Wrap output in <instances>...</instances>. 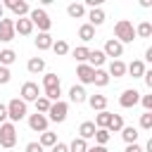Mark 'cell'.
Listing matches in <instances>:
<instances>
[{"label":"cell","instance_id":"cell-38","mask_svg":"<svg viewBox=\"0 0 152 152\" xmlns=\"http://www.w3.org/2000/svg\"><path fill=\"white\" fill-rule=\"evenodd\" d=\"M140 128H145V131H150V128H152V112L140 114Z\"/></svg>","mask_w":152,"mask_h":152},{"label":"cell","instance_id":"cell-41","mask_svg":"<svg viewBox=\"0 0 152 152\" xmlns=\"http://www.w3.org/2000/svg\"><path fill=\"white\" fill-rule=\"evenodd\" d=\"M7 119H10V112H7V104H2V102H0V126H2V124H7Z\"/></svg>","mask_w":152,"mask_h":152},{"label":"cell","instance_id":"cell-29","mask_svg":"<svg viewBox=\"0 0 152 152\" xmlns=\"http://www.w3.org/2000/svg\"><path fill=\"white\" fill-rule=\"evenodd\" d=\"M135 36H140V38H150V36H152V24H150V21H140V24L135 26Z\"/></svg>","mask_w":152,"mask_h":152},{"label":"cell","instance_id":"cell-14","mask_svg":"<svg viewBox=\"0 0 152 152\" xmlns=\"http://www.w3.org/2000/svg\"><path fill=\"white\" fill-rule=\"evenodd\" d=\"M95 133H97V126H95V121H83V124L78 126V138H83V140H88V138H95Z\"/></svg>","mask_w":152,"mask_h":152},{"label":"cell","instance_id":"cell-32","mask_svg":"<svg viewBox=\"0 0 152 152\" xmlns=\"http://www.w3.org/2000/svg\"><path fill=\"white\" fill-rule=\"evenodd\" d=\"M43 86H45V90L59 88V76H57V74H45V76H43Z\"/></svg>","mask_w":152,"mask_h":152},{"label":"cell","instance_id":"cell-37","mask_svg":"<svg viewBox=\"0 0 152 152\" xmlns=\"http://www.w3.org/2000/svg\"><path fill=\"white\" fill-rule=\"evenodd\" d=\"M95 140H97V145H107V142H109V131H107V128H97Z\"/></svg>","mask_w":152,"mask_h":152},{"label":"cell","instance_id":"cell-18","mask_svg":"<svg viewBox=\"0 0 152 152\" xmlns=\"http://www.w3.org/2000/svg\"><path fill=\"white\" fill-rule=\"evenodd\" d=\"M88 104H90L95 112H104V109H107V97H104V95H90V97H88Z\"/></svg>","mask_w":152,"mask_h":152},{"label":"cell","instance_id":"cell-10","mask_svg":"<svg viewBox=\"0 0 152 152\" xmlns=\"http://www.w3.org/2000/svg\"><path fill=\"white\" fill-rule=\"evenodd\" d=\"M5 7H7V10H12L19 19H21V17H26V14H31V7H28V2H26V0H7V2H5Z\"/></svg>","mask_w":152,"mask_h":152},{"label":"cell","instance_id":"cell-9","mask_svg":"<svg viewBox=\"0 0 152 152\" xmlns=\"http://www.w3.org/2000/svg\"><path fill=\"white\" fill-rule=\"evenodd\" d=\"M48 116L45 114H40V112H36V114H31L28 116V128L31 131H38V133H45L48 131Z\"/></svg>","mask_w":152,"mask_h":152},{"label":"cell","instance_id":"cell-31","mask_svg":"<svg viewBox=\"0 0 152 152\" xmlns=\"http://www.w3.org/2000/svg\"><path fill=\"white\" fill-rule=\"evenodd\" d=\"M43 147H55L57 145V135L55 133H50V131H45V133H40V140H38Z\"/></svg>","mask_w":152,"mask_h":152},{"label":"cell","instance_id":"cell-46","mask_svg":"<svg viewBox=\"0 0 152 152\" xmlns=\"http://www.w3.org/2000/svg\"><path fill=\"white\" fill-rule=\"evenodd\" d=\"M124 152H142V150H140V145H126Z\"/></svg>","mask_w":152,"mask_h":152},{"label":"cell","instance_id":"cell-25","mask_svg":"<svg viewBox=\"0 0 152 152\" xmlns=\"http://www.w3.org/2000/svg\"><path fill=\"white\" fill-rule=\"evenodd\" d=\"M26 69H28L31 74H40V71L45 69V59H40V57H31L28 64H26Z\"/></svg>","mask_w":152,"mask_h":152},{"label":"cell","instance_id":"cell-4","mask_svg":"<svg viewBox=\"0 0 152 152\" xmlns=\"http://www.w3.org/2000/svg\"><path fill=\"white\" fill-rule=\"evenodd\" d=\"M7 112H10V121H12V124H14V121H21V119L26 116V102L19 100V97H14V100L7 102Z\"/></svg>","mask_w":152,"mask_h":152},{"label":"cell","instance_id":"cell-1","mask_svg":"<svg viewBox=\"0 0 152 152\" xmlns=\"http://www.w3.org/2000/svg\"><path fill=\"white\" fill-rule=\"evenodd\" d=\"M114 36H116L119 43H133V38H135V28H133V24H131L128 19H119L116 26H114Z\"/></svg>","mask_w":152,"mask_h":152},{"label":"cell","instance_id":"cell-28","mask_svg":"<svg viewBox=\"0 0 152 152\" xmlns=\"http://www.w3.org/2000/svg\"><path fill=\"white\" fill-rule=\"evenodd\" d=\"M109 71H102V69H95V78H93V83L95 86H100V88H104L107 83H109Z\"/></svg>","mask_w":152,"mask_h":152},{"label":"cell","instance_id":"cell-44","mask_svg":"<svg viewBox=\"0 0 152 152\" xmlns=\"http://www.w3.org/2000/svg\"><path fill=\"white\" fill-rule=\"evenodd\" d=\"M52 152H69V145H64V142H57V145L52 147Z\"/></svg>","mask_w":152,"mask_h":152},{"label":"cell","instance_id":"cell-24","mask_svg":"<svg viewBox=\"0 0 152 152\" xmlns=\"http://www.w3.org/2000/svg\"><path fill=\"white\" fill-rule=\"evenodd\" d=\"M78 38H81L83 43L93 40V38H95V26H90V24H83V26L78 28Z\"/></svg>","mask_w":152,"mask_h":152},{"label":"cell","instance_id":"cell-19","mask_svg":"<svg viewBox=\"0 0 152 152\" xmlns=\"http://www.w3.org/2000/svg\"><path fill=\"white\" fill-rule=\"evenodd\" d=\"M66 14H69L71 19H81V17L86 14V5H83V2H71V5L66 7Z\"/></svg>","mask_w":152,"mask_h":152},{"label":"cell","instance_id":"cell-33","mask_svg":"<svg viewBox=\"0 0 152 152\" xmlns=\"http://www.w3.org/2000/svg\"><path fill=\"white\" fill-rule=\"evenodd\" d=\"M50 107H52V102H50L45 95H40V97L36 100V112H40V114H48V112H50Z\"/></svg>","mask_w":152,"mask_h":152},{"label":"cell","instance_id":"cell-21","mask_svg":"<svg viewBox=\"0 0 152 152\" xmlns=\"http://www.w3.org/2000/svg\"><path fill=\"white\" fill-rule=\"evenodd\" d=\"M104 59H107L104 50H90L88 62H90V66H93V69H95V66H102V64H104Z\"/></svg>","mask_w":152,"mask_h":152},{"label":"cell","instance_id":"cell-20","mask_svg":"<svg viewBox=\"0 0 152 152\" xmlns=\"http://www.w3.org/2000/svg\"><path fill=\"white\" fill-rule=\"evenodd\" d=\"M52 45H55V40H52L50 33H38V38H36V48L38 50H50Z\"/></svg>","mask_w":152,"mask_h":152},{"label":"cell","instance_id":"cell-17","mask_svg":"<svg viewBox=\"0 0 152 152\" xmlns=\"http://www.w3.org/2000/svg\"><path fill=\"white\" fill-rule=\"evenodd\" d=\"M126 71H128V66H126L121 59H112V64H109V76H114V78H121Z\"/></svg>","mask_w":152,"mask_h":152},{"label":"cell","instance_id":"cell-6","mask_svg":"<svg viewBox=\"0 0 152 152\" xmlns=\"http://www.w3.org/2000/svg\"><path fill=\"white\" fill-rule=\"evenodd\" d=\"M14 36H17V28H14V19H2L0 21V40L2 43H10V40H14Z\"/></svg>","mask_w":152,"mask_h":152},{"label":"cell","instance_id":"cell-15","mask_svg":"<svg viewBox=\"0 0 152 152\" xmlns=\"http://www.w3.org/2000/svg\"><path fill=\"white\" fill-rule=\"evenodd\" d=\"M145 62L142 59H133L131 64H128V74L133 76V78H145Z\"/></svg>","mask_w":152,"mask_h":152},{"label":"cell","instance_id":"cell-51","mask_svg":"<svg viewBox=\"0 0 152 152\" xmlns=\"http://www.w3.org/2000/svg\"><path fill=\"white\" fill-rule=\"evenodd\" d=\"M145 150H147V152H152V138L147 140V147H145Z\"/></svg>","mask_w":152,"mask_h":152},{"label":"cell","instance_id":"cell-39","mask_svg":"<svg viewBox=\"0 0 152 152\" xmlns=\"http://www.w3.org/2000/svg\"><path fill=\"white\" fill-rule=\"evenodd\" d=\"M59 95H62L59 88H50V90H45V97H48L50 102H59Z\"/></svg>","mask_w":152,"mask_h":152},{"label":"cell","instance_id":"cell-13","mask_svg":"<svg viewBox=\"0 0 152 152\" xmlns=\"http://www.w3.org/2000/svg\"><path fill=\"white\" fill-rule=\"evenodd\" d=\"M14 28H17L19 36H31V31H33V21H31L28 17H21V19L14 21Z\"/></svg>","mask_w":152,"mask_h":152},{"label":"cell","instance_id":"cell-40","mask_svg":"<svg viewBox=\"0 0 152 152\" xmlns=\"http://www.w3.org/2000/svg\"><path fill=\"white\" fill-rule=\"evenodd\" d=\"M10 78H12L10 69H7V66H0V83L5 86V83H10Z\"/></svg>","mask_w":152,"mask_h":152},{"label":"cell","instance_id":"cell-7","mask_svg":"<svg viewBox=\"0 0 152 152\" xmlns=\"http://www.w3.org/2000/svg\"><path fill=\"white\" fill-rule=\"evenodd\" d=\"M38 97H40L38 83H33V81H26V83L21 86V100H24V102H36Z\"/></svg>","mask_w":152,"mask_h":152},{"label":"cell","instance_id":"cell-11","mask_svg":"<svg viewBox=\"0 0 152 152\" xmlns=\"http://www.w3.org/2000/svg\"><path fill=\"white\" fill-rule=\"evenodd\" d=\"M104 55H107V57L119 59V57L124 55V43H119L116 38H109V40L104 43Z\"/></svg>","mask_w":152,"mask_h":152},{"label":"cell","instance_id":"cell-36","mask_svg":"<svg viewBox=\"0 0 152 152\" xmlns=\"http://www.w3.org/2000/svg\"><path fill=\"white\" fill-rule=\"evenodd\" d=\"M52 50H55V55H66L69 52V43L66 40H55V45H52Z\"/></svg>","mask_w":152,"mask_h":152},{"label":"cell","instance_id":"cell-30","mask_svg":"<svg viewBox=\"0 0 152 152\" xmlns=\"http://www.w3.org/2000/svg\"><path fill=\"white\" fill-rule=\"evenodd\" d=\"M109 121H112V114H109L107 109H104V112H97V116H95V126H97V128H107Z\"/></svg>","mask_w":152,"mask_h":152},{"label":"cell","instance_id":"cell-12","mask_svg":"<svg viewBox=\"0 0 152 152\" xmlns=\"http://www.w3.org/2000/svg\"><path fill=\"white\" fill-rule=\"evenodd\" d=\"M76 76H78V81H81L83 86H86V83H93V78H95V69H93L90 64H78Z\"/></svg>","mask_w":152,"mask_h":152},{"label":"cell","instance_id":"cell-47","mask_svg":"<svg viewBox=\"0 0 152 152\" xmlns=\"http://www.w3.org/2000/svg\"><path fill=\"white\" fill-rule=\"evenodd\" d=\"M88 152H107L104 145H95V147H88Z\"/></svg>","mask_w":152,"mask_h":152},{"label":"cell","instance_id":"cell-48","mask_svg":"<svg viewBox=\"0 0 152 152\" xmlns=\"http://www.w3.org/2000/svg\"><path fill=\"white\" fill-rule=\"evenodd\" d=\"M145 59L152 64V48H147V50H145Z\"/></svg>","mask_w":152,"mask_h":152},{"label":"cell","instance_id":"cell-2","mask_svg":"<svg viewBox=\"0 0 152 152\" xmlns=\"http://www.w3.org/2000/svg\"><path fill=\"white\" fill-rule=\"evenodd\" d=\"M28 19L33 21V26H38V28H40V33H48V31H50V26H52V21H50V17H48V12H45L43 7L31 10Z\"/></svg>","mask_w":152,"mask_h":152},{"label":"cell","instance_id":"cell-49","mask_svg":"<svg viewBox=\"0 0 152 152\" xmlns=\"http://www.w3.org/2000/svg\"><path fill=\"white\" fill-rule=\"evenodd\" d=\"M140 7H152V0H140Z\"/></svg>","mask_w":152,"mask_h":152},{"label":"cell","instance_id":"cell-43","mask_svg":"<svg viewBox=\"0 0 152 152\" xmlns=\"http://www.w3.org/2000/svg\"><path fill=\"white\" fill-rule=\"evenodd\" d=\"M26 152H43V145L40 142H28L26 145Z\"/></svg>","mask_w":152,"mask_h":152},{"label":"cell","instance_id":"cell-26","mask_svg":"<svg viewBox=\"0 0 152 152\" xmlns=\"http://www.w3.org/2000/svg\"><path fill=\"white\" fill-rule=\"evenodd\" d=\"M107 131H109V133H119V131H124V116H121V114H112V121H109Z\"/></svg>","mask_w":152,"mask_h":152},{"label":"cell","instance_id":"cell-8","mask_svg":"<svg viewBox=\"0 0 152 152\" xmlns=\"http://www.w3.org/2000/svg\"><path fill=\"white\" fill-rule=\"evenodd\" d=\"M138 102H140V93H138V90H133V88L124 90V93H121V97H119V104H121L124 109H131V107H135Z\"/></svg>","mask_w":152,"mask_h":152},{"label":"cell","instance_id":"cell-3","mask_svg":"<svg viewBox=\"0 0 152 152\" xmlns=\"http://www.w3.org/2000/svg\"><path fill=\"white\" fill-rule=\"evenodd\" d=\"M17 145V128L12 121L0 126V147H14Z\"/></svg>","mask_w":152,"mask_h":152},{"label":"cell","instance_id":"cell-23","mask_svg":"<svg viewBox=\"0 0 152 152\" xmlns=\"http://www.w3.org/2000/svg\"><path fill=\"white\" fill-rule=\"evenodd\" d=\"M121 138L126 140V145H135V140H138V128H133V126H124Z\"/></svg>","mask_w":152,"mask_h":152},{"label":"cell","instance_id":"cell-50","mask_svg":"<svg viewBox=\"0 0 152 152\" xmlns=\"http://www.w3.org/2000/svg\"><path fill=\"white\" fill-rule=\"evenodd\" d=\"M5 19V5H0V21Z\"/></svg>","mask_w":152,"mask_h":152},{"label":"cell","instance_id":"cell-16","mask_svg":"<svg viewBox=\"0 0 152 152\" xmlns=\"http://www.w3.org/2000/svg\"><path fill=\"white\" fill-rule=\"evenodd\" d=\"M69 97H71V102H76V104H81V102H86V100H88V95H86V88H83V86H71V88H69Z\"/></svg>","mask_w":152,"mask_h":152},{"label":"cell","instance_id":"cell-42","mask_svg":"<svg viewBox=\"0 0 152 152\" xmlns=\"http://www.w3.org/2000/svg\"><path fill=\"white\" fill-rule=\"evenodd\" d=\"M140 102H142L145 112H152V95H142V97H140Z\"/></svg>","mask_w":152,"mask_h":152},{"label":"cell","instance_id":"cell-22","mask_svg":"<svg viewBox=\"0 0 152 152\" xmlns=\"http://www.w3.org/2000/svg\"><path fill=\"white\" fill-rule=\"evenodd\" d=\"M88 24H90V26H102V24H104V12H102L100 7H97V10H90Z\"/></svg>","mask_w":152,"mask_h":152},{"label":"cell","instance_id":"cell-45","mask_svg":"<svg viewBox=\"0 0 152 152\" xmlns=\"http://www.w3.org/2000/svg\"><path fill=\"white\" fill-rule=\"evenodd\" d=\"M145 83H147V88L152 90V69H150V71H145Z\"/></svg>","mask_w":152,"mask_h":152},{"label":"cell","instance_id":"cell-34","mask_svg":"<svg viewBox=\"0 0 152 152\" xmlns=\"http://www.w3.org/2000/svg\"><path fill=\"white\" fill-rule=\"evenodd\" d=\"M69 152H88V142L83 138H74L69 145Z\"/></svg>","mask_w":152,"mask_h":152},{"label":"cell","instance_id":"cell-5","mask_svg":"<svg viewBox=\"0 0 152 152\" xmlns=\"http://www.w3.org/2000/svg\"><path fill=\"white\" fill-rule=\"evenodd\" d=\"M66 112H69V104L66 102H52V107H50V112H48V119L50 121H57V124H62L64 119H66Z\"/></svg>","mask_w":152,"mask_h":152},{"label":"cell","instance_id":"cell-27","mask_svg":"<svg viewBox=\"0 0 152 152\" xmlns=\"http://www.w3.org/2000/svg\"><path fill=\"white\" fill-rule=\"evenodd\" d=\"M14 59H17V52L14 50H0V66H10V64H14Z\"/></svg>","mask_w":152,"mask_h":152},{"label":"cell","instance_id":"cell-35","mask_svg":"<svg viewBox=\"0 0 152 152\" xmlns=\"http://www.w3.org/2000/svg\"><path fill=\"white\" fill-rule=\"evenodd\" d=\"M74 57H76V62H81V64H83V62L90 57V50H88L86 45H78V48L74 50Z\"/></svg>","mask_w":152,"mask_h":152}]
</instances>
